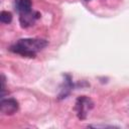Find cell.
Wrapping results in <instances>:
<instances>
[{
	"instance_id": "obj_1",
	"label": "cell",
	"mask_w": 129,
	"mask_h": 129,
	"mask_svg": "<svg viewBox=\"0 0 129 129\" xmlns=\"http://www.w3.org/2000/svg\"><path fill=\"white\" fill-rule=\"evenodd\" d=\"M48 44L47 40L41 38H21L9 47V50L26 57H35L36 53Z\"/></svg>"
},
{
	"instance_id": "obj_2",
	"label": "cell",
	"mask_w": 129,
	"mask_h": 129,
	"mask_svg": "<svg viewBox=\"0 0 129 129\" xmlns=\"http://www.w3.org/2000/svg\"><path fill=\"white\" fill-rule=\"evenodd\" d=\"M93 107H94V103L89 97L87 96L79 97L76 101V106H75L79 119L81 120L86 119L88 116V113L93 109Z\"/></svg>"
},
{
	"instance_id": "obj_3",
	"label": "cell",
	"mask_w": 129,
	"mask_h": 129,
	"mask_svg": "<svg viewBox=\"0 0 129 129\" xmlns=\"http://www.w3.org/2000/svg\"><path fill=\"white\" fill-rule=\"evenodd\" d=\"M19 109V103L14 98H2L0 110L4 115H13Z\"/></svg>"
},
{
	"instance_id": "obj_4",
	"label": "cell",
	"mask_w": 129,
	"mask_h": 129,
	"mask_svg": "<svg viewBox=\"0 0 129 129\" xmlns=\"http://www.w3.org/2000/svg\"><path fill=\"white\" fill-rule=\"evenodd\" d=\"M40 17V13L38 11L30 10L28 12H24L19 14V22L21 27L26 28L34 24V22Z\"/></svg>"
},
{
	"instance_id": "obj_5",
	"label": "cell",
	"mask_w": 129,
	"mask_h": 129,
	"mask_svg": "<svg viewBox=\"0 0 129 129\" xmlns=\"http://www.w3.org/2000/svg\"><path fill=\"white\" fill-rule=\"evenodd\" d=\"M31 7H32L31 0H15V9L19 14L32 10Z\"/></svg>"
},
{
	"instance_id": "obj_6",
	"label": "cell",
	"mask_w": 129,
	"mask_h": 129,
	"mask_svg": "<svg viewBox=\"0 0 129 129\" xmlns=\"http://www.w3.org/2000/svg\"><path fill=\"white\" fill-rule=\"evenodd\" d=\"M72 89H73L72 80H71L70 76H67V79L64 80V83H63V88L61 89V92L59 94V98H66V96L69 95V93L71 92Z\"/></svg>"
},
{
	"instance_id": "obj_7",
	"label": "cell",
	"mask_w": 129,
	"mask_h": 129,
	"mask_svg": "<svg viewBox=\"0 0 129 129\" xmlns=\"http://www.w3.org/2000/svg\"><path fill=\"white\" fill-rule=\"evenodd\" d=\"M0 21L4 24H9L12 21V14L9 11H1L0 13Z\"/></svg>"
},
{
	"instance_id": "obj_8",
	"label": "cell",
	"mask_w": 129,
	"mask_h": 129,
	"mask_svg": "<svg viewBox=\"0 0 129 129\" xmlns=\"http://www.w3.org/2000/svg\"><path fill=\"white\" fill-rule=\"evenodd\" d=\"M86 1H89V0H86Z\"/></svg>"
}]
</instances>
